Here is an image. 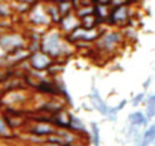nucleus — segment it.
I'll use <instances>...</instances> for the list:
<instances>
[{
  "label": "nucleus",
  "instance_id": "nucleus-1",
  "mask_svg": "<svg viewBox=\"0 0 155 146\" xmlns=\"http://www.w3.org/2000/svg\"><path fill=\"white\" fill-rule=\"evenodd\" d=\"M73 43L68 41V38L63 36V31L51 30L48 33H44L41 37V51L51 57V58H61L68 57L73 54Z\"/></svg>",
  "mask_w": 155,
  "mask_h": 146
},
{
  "label": "nucleus",
  "instance_id": "nucleus-2",
  "mask_svg": "<svg viewBox=\"0 0 155 146\" xmlns=\"http://www.w3.org/2000/svg\"><path fill=\"white\" fill-rule=\"evenodd\" d=\"M124 41H125V37L120 28V30H113V31H104L94 44L95 48L101 54H115L118 47Z\"/></svg>",
  "mask_w": 155,
  "mask_h": 146
},
{
  "label": "nucleus",
  "instance_id": "nucleus-3",
  "mask_svg": "<svg viewBox=\"0 0 155 146\" xmlns=\"http://www.w3.org/2000/svg\"><path fill=\"white\" fill-rule=\"evenodd\" d=\"M27 20L28 23H31L36 27H40V26H44V27H48L51 23V19L47 13V9H46V2L44 0H38L37 3H34L33 6H30V9L27 11Z\"/></svg>",
  "mask_w": 155,
  "mask_h": 146
},
{
  "label": "nucleus",
  "instance_id": "nucleus-4",
  "mask_svg": "<svg viewBox=\"0 0 155 146\" xmlns=\"http://www.w3.org/2000/svg\"><path fill=\"white\" fill-rule=\"evenodd\" d=\"M131 19H132L131 5L111 6V11H110V17H108V24H110V26L118 27V28H124L130 24Z\"/></svg>",
  "mask_w": 155,
  "mask_h": 146
},
{
  "label": "nucleus",
  "instance_id": "nucleus-5",
  "mask_svg": "<svg viewBox=\"0 0 155 146\" xmlns=\"http://www.w3.org/2000/svg\"><path fill=\"white\" fill-rule=\"evenodd\" d=\"M0 47L6 52H13L26 48V38L19 33H2L0 34Z\"/></svg>",
  "mask_w": 155,
  "mask_h": 146
},
{
  "label": "nucleus",
  "instance_id": "nucleus-6",
  "mask_svg": "<svg viewBox=\"0 0 155 146\" xmlns=\"http://www.w3.org/2000/svg\"><path fill=\"white\" fill-rule=\"evenodd\" d=\"M53 62H54V58H51L48 54H46V52L41 51V50L31 52L30 57H28V64H30V67H31L34 71L48 70V67L51 65Z\"/></svg>",
  "mask_w": 155,
  "mask_h": 146
},
{
  "label": "nucleus",
  "instance_id": "nucleus-7",
  "mask_svg": "<svg viewBox=\"0 0 155 146\" xmlns=\"http://www.w3.org/2000/svg\"><path fill=\"white\" fill-rule=\"evenodd\" d=\"M58 26H60L61 31L66 34V36H68V34H71L74 31L75 28L80 27L81 20H80V17L75 14V11H71V13H68V14H66V16L61 17V21Z\"/></svg>",
  "mask_w": 155,
  "mask_h": 146
},
{
  "label": "nucleus",
  "instance_id": "nucleus-8",
  "mask_svg": "<svg viewBox=\"0 0 155 146\" xmlns=\"http://www.w3.org/2000/svg\"><path fill=\"white\" fill-rule=\"evenodd\" d=\"M57 131V126L51 121H40V122L34 123L31 129H30V133H33L36 136H48Z\"/></svg>",
  "mask_w": 155,
  "mask_h": 146
},
{
  "label": "nucleus",
  "instance_id": "nucleus-9",
  "mask_svg": "<svg viewBox=\"0 0 155 146\" xmlns=\"http://www.w3.org/2000/svg\"><path fill=\"white\" fill-rule=\"evenodd\" d=\"M90 99H91V104H93V106H94V108L97 109V111H98L103 116H107V118H108L111 106H108V105L105 104V101L100 97V92H98V90H97L95 87H91V95H90Z\"/></svg>",
  "mask_w": 155,
  "mask_h": 146
},
{
  "label": "nucleus",
  "instance_id": "nucleus-10",
  "mask_svg": "<svg viewBox=\"0 0 155 146\" xmlns=\"http://www.w3.org/2000/svg\"><path fill=\"white\" fill-rule=\"evenodd\" d=\"M128 122L130 125H135L140 128H147L150 125V119L147 118V115L141 111H134L132 113L128 115Z\"/></svg>",
  "mask_w": 155,
  "mask_h": 146
},
{
  "label": "nucleus",
  "instance_id": "nucleus-11",
  "mask_svg": "<svg viewBox=\"0 0 155 146\" xmlns=\"http://www.w3.org/2000/svg\"><path fill=\"white\" fill-rule=\"evenodd\" d=\"M46 9H47V13H48V16H50V19H51V23L53 24H60L63 16H61L60 9H58V3L46 0Z\"/></svg>",
  "mask_w": 155,
  "mask_h": 146
},
{
  "label": "nucleus",
  "instance_id": "nucleus-12",
  "mask_svg": "<svg viewBox=\"0 0 155 146\" xmlns=\"http://www.w3.org/2000/svg\"><path fill=\"white\" fill-rule=\"evenodd\" d=\"M110 11H111V6L110 5H100V3L94 5V14L97 16V19L101 21V24L108 23Z\"/></svg>",
  "mask_w": 155,
  "mask_h": 146
},
{
  "label": "nucleus",
  "instance_id": "nucleus-13",
  "mask_svg": "<svg viewBox=\"0 0 155 146\" xmlns=\"http://www.w3.org/2000/svg\"><path fill=\"white\" fill-rule=\"evenodd\" d=\"M80 20H81V27L87 28V30L97 28V27H100V24H101V21L97 19V16H95L94 13L87 14V16H84V17H80Z\"/></svg>",
  "mask_w": 155,
  "mask_h": 146
},
{
  "label": "nucleus",
  "instance_id": "nucleus-14",
  "mask_svg": "<svg viewBox=\"0 0 155 146\" xmlns=\"http://www.w3.org/2000/svg\"><path fill=\"white\" fill-rule=\"evenodd\" d=\"M68 129L75 133H84V135H87V129H85L83 121L80 118H77L75 115H71V113H70V125H68Z\"/></svg>",
  "mask_w": 155,
  "mask_h": 146
},
{
  "label": "nucleus",
  "instance_id": "nucleus-15",
  "mask_svg": "<svg viewBox=\"0 0 155 146\" xmlns=\"http://www.w3.org/2000/svg\"><path fill=\"white\" fill-rule=\"evenodd\" d=\"M13 128L9 125L7 119L0 116V138H5V139H10L13 138Z\"/></svg>",
  "mask_w": 155,
  "mask_h": 146
},
{
  "label": "nucleus",
  "instance_id": "nucleus-16",
  "mask_svg": "<svg viewBox=\"0 0 155 146\" xmlns=\"http://www.w3.org/2000/svg\"><path fill=\"white\" fill-rule=\"evenodd\" d=\"M142 139L148 141L151 145L155 143V122L148 125V126L144 129V132H142Z\"/></svg>",
  "mask_w": 155,
  "mask_h": 146
},
{
  "label": "nucleus",
  "instance_id": "nucleus-17",
  "mask_svg": "<svg viewBox=\"0 0 155 146\" xmlns=\"http://www.w3.org/2000/svg\"><path fill=\"white\" fill-rule=\"evenodd\" d=\"M58 9H60V13L61 16H66V14L71 13V11H74V5H73V2L71 0H66V2H61L58 3Z\"/></svg>",
  "mask_w": 155,
  "mask_h": 146
},
{
  "label": "nucleus",
  "instance_id": "nucleus-18",
  "mask_svg": "<svg viewBox=\"0 0 155 146\" xmlns=\"http://www.w3.org/2000/svg\"><path fill=\"white\" fill-rule=\"evenodd\" d=\"M91 143L93 146H100V129L95 122L91 123Z\"/></svg>",
  "mask_w": 155,
  "mask_h": 146
},
{
  "label": "nucleus",
  "instance_id": "nucleus-19",
  "mask_svg": "<svg viewBox=\"0 0 155 146\" xmlns=\"http://www.w3.org/2000/svg\"><path fill=\"white\" fill-rule=\"evenodd\" d=\"M145 101V94L144 92H141V94H137L134 98L131 99V105L132 106H138L140 104H142Z\"/></svg>",
  "mask_w": 155,
  "mask_h": 146
},
{
  "label": "nucleus",
  "instance_id": "nucleus-20",
  "mask_svg": "<svg viewBox=\"0 0 155 146\" xmlns=\"http://www.w3.org/2000/svg\"><path fill=\"white\" fill-rule=\"evenodd\" d=\"M145 115H147V118L150 119V121L155 118V104H147Z\"/></svg>",
  "mask_w": 155,
  "mask_h": 146
},
{
  "label": "nucleus",
  "instance_id": "nucleus-21",
  "mask_svg": "<svg viewBox=\"0 0 155 146\" xmlns=\"http://www.w3.org/2000/svg\"><path fill=\"white\" fill-rule=\"evenodd\" d=\"M144 102H145V105H147V104H155V94L148 95V97L145 98V101H144Z\"/></svg>",
  "mask_w": 155,
  "mask_h": 146
},
{
  "label": "nucleus",
  "instance_id": "nucleus-22",
  "mask_svg": "<svg viewBox=\"0 0 155 146\" xmlns=\"http://www.w3.org/2000/svg\"><path fill=\"white\" fill-rule=\"evenodd\" d=\"M91 2H93V3H100V5H110V3H111V0H91Z\"/></svg>",
  "mask_w": 155,
  "mask_h": 146
},
{
  "label": "nucleus",
  "instance_id": "nucleus-23",
  "mask_svg": "<svg viewBox=\"0 0 155 146\" xmlns=\"http://www.w3.org/2000/svg\"><path fill=\"white\" fill-rule=\"evenodd\" d=\"M151 81H152V80H151V77H150V78H148V80H147L145 82H144V88H145V90H147V88H148V85L151 84Z\"/></svg>",
  "mask_w": 155,
  "mask_h": 146
},
{
  "label": "nucleus",
  "instance_id": "nucleus-24",
  "mask_svg": "<svg viewBox=\"0 0 155 146\" xmlns=\"http://www.w3.org/2000/svg\"><path fill=\"white\" fill-rule=\"evenodd\" d=\"M48 2H54V3H61V2H66V0H48Z\"/></svg>",
  "mask_w": 155,
  "mask_h": 146
},
{
  "label": "nucleus",
  "instance_id": "nucleus-25",
  "mask_svg": "<svg viewBox=\"0 0 155 146\" xmlns=\"http://www.w3.org/2000/svg\"><path fill=\"white\" fill-rule=\"evenodd\" d=\"M48 146H64V145H53V143H50Z\"/></svg>",
  "mask_w": 155,
  "mask_h": 146
},
{
  "label": "nucleus",
  "instance_id": "nucleus-26",
  "mask_svg": "<svg viewBox=\"0 0 155 146\" xmlns=\"http://www.w3.org/2000/svg\"><path fill=\"white\" fill-rule=\"evenodd\" d=\"M0 146H7V145L6 143H0Z\"/></svg>",
  "mask_w": 155,
  "mask_h": 146
},
{
  "label": "nucleus",
  "instance_id": "nucleus-27",
  "mask_svg": "<svg viewBox=\"0 0 155 146\" xmlns=\"http://www.w3.org/2000/svg\"><path fill=\"white\" fill-rule=\"evenodd\" d=\"M14 2H16V0H14Z\"/></svg>",
  "mask_w": 155,
  "mask_h": 146
}]
</instances>
